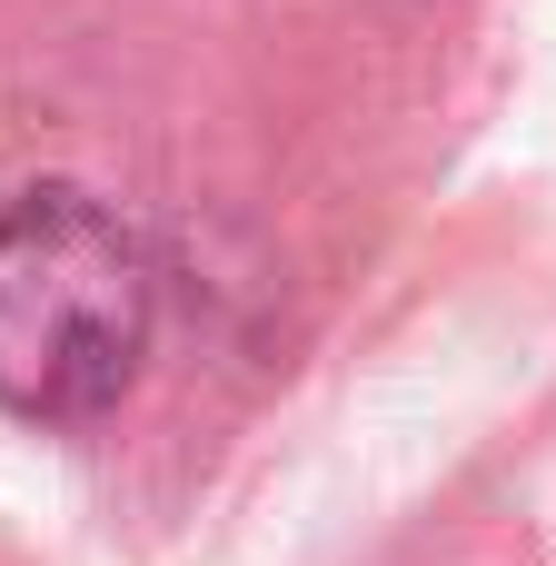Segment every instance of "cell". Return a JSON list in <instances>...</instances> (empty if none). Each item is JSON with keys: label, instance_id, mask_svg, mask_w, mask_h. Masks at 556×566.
<instances>
[{"label": "cell", "instance_id": "1", "mask_svg": "<svg viewBox=\"0 0 556 566\" xmlns=\"http://www.w3.org/2000/svg\"><path fill=\"white\" fill-rule=\"evenodd\" d=\"M159 338V259L149 239L50 179L0 209V408L30 428L109 418Z\"/></svg>", "mask_w": 556, "mask_h": 566}]
</instances>
